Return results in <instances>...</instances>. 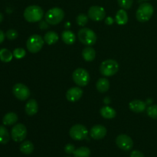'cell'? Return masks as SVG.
Returning a JSON list of instances; mask_svg holds the SVG:
<instances>
[{"label":"cell","instance_id":"obj_1","mask_svg":"<svg viewBox=\"0 0 157 157\" xmlns=\"http://www.w3.org/2000/svg\"><path fill=\"white\" fill-rule=\"evenodd\" d=\"M43 15H44L43 9L38 6H28L24 11L25 19L31 23L40 21L42 19Z\"/></svg>","mask_w":157,"mask_h":157},{"label":"cell","instance_id":"obj_2","mask_svg":"<svg viewBox=\"0 0 157 157\" xmlns=\"http://www.w3.org/2000/svg\"><path fill=\"white\" fill-rule=\"evenodd\" d=\"M45 21L52 25L59 24L64 18V12L61 8L55 7L49 9L45 14Z\"/></svg>","mask_w":157,"mask_h":157},{"label":"cell","instance_id":"obj_3","mask_svg":"<svg viewBox=\"0 0 157 157\" xmlns=\"http://www.w3.org/2000/svg\"><path fill=\"white\" fill-rule=\"evenodd\" d=\"M153 12H154V9H153V6L151 4L148 2L143 3L139 6L137 11H136V19L140 22L148 21L153 16Z\"/></svg>","mask_w":157,"mask_h":157},{"label":"cell","instance_id":"obj_4","mask_svg":"<svg viewBox=\"0 0 157 157\" xmlns=\"http://www.w3.org/2000/svg\"><path fill=\"white\" fill-rule=\"evenodd\" d=\"M79 41L82 44L87 46H92L96 43L97 35L95 32L88 28H83L80 29L78 33Z\"/></svg>","mask_w":157,"mask_h":157},{"label":"cell","instance_id":"obj_5","mask_svg":"<svg viewBox=\"0 0 157 157\" xmlns=\"http://www.w3.org/2000/svg\"><path fill=\"white\" fill-rule=\"evenodd\" d=\"M119 70V64L115 60L107 59L101 63L100 71L105 77H110L116 75Z\"/></svg>","mask_w":157,"mask_h":157},{"label":"cell","instance_id":"obj_6","mask_svg":"<svg viewBox=\"0 0 157 157\" xmlns=\"http://www.w3.org/2000/svg\"><path fill=\"white\" fill-rule=\"evenodd\" d=\"M44 42V39L40 35H32L29 37L26 42L27 49L31 53H37L42 48Z\"/></svg>","mask_w":157,"mask_h":157},{"label":"cell","instance_id":"obj_7","mask_svg":"<svg viewBox=\"0 0 157 157\" xmlns=\"http://www.w3.org/2000/svg\"><path fill=\"white\" fill-rule=\"evenodd\" d=\"M73 81L79 87H84L87 85L90 81V75L87 70L84 68H78L72 75Z\"/></svg>","mask_w":157,"mask_h":157},{"label":"cell","instance_id":"obj_8","mask_svg":"<svg viewBox=\"0 0 157 157\" xmlns=\"http://www.w3.org/2000/svg\"><path fill=\"white\" fill-rule=\"evenodd\" d=\"M69 134L71 137L75 140H83L87 138L88 135V130L85 126L82 124H75L71 127Z\"/></svg>","mask_w":157,"mask_h":157},{"label":"cell","instance_id":"obj_9","mask_svg":"<svg viewBox=\"0 0 157 157\" xmlns=\"http://www.w3.org/2000/svg\"><path fill=\"white\" fill-rule=\"evenodd\" d=\"M12 139L15 142H21L27 136V129L22 124H18L14 126L11 131Z\"/></svg>","mask_w":157,"mask_h":157},{"label":"cell","instance_id":"obj_10","mask_svg":"<svg viewBox=\"0 0 157 157\" xmlns=\"http://www.w3.org/2000/svg\"><path fill=\"white\" fill-rule=\"evenodd\" d=\"M12 92L15 98L20 101H25L30 97V90L29 87L21 83L15 84L12 88Z\"/></svg>","mask_w":157,"mask_h":157},{"label":"cell","instance_id":"obj_11","mask_svg":"<svg viewBox=\"0 0 157 157\" xmlns=\"http://www.w3.org/2000/svg\"><path fill=\"white\" fill-rule=\"evenodd\" d=\"M116 144L121 150L129 151L133 147V141L130 136L126 134H121L116 138Z\"/></svg>","mask_w":157,"mask_h":157},{"label":"cell","instance_id":"obj_12","mask_svg":"<svg viewBox=\"0 0 157 157\" xmlns=\"http://www.w3.org/2000/svg\"><path fill=\"white\" fill-rule=\"evenodd\" d=\"M106 16L105 10L101 6H91L88 10V17L95 21H102Z\"/></svg>","mask_w":157,"mask_h":157},{"label":"cell","instance_id":"obj_13","mask_svg":"<svg viewBox=\"0 0 157 157\" xmlns=\"http://www.w3.org/2000/svg\"><path fill=\"white\" fill-rule=\"evenodd\" d=\"M83 95V90L79 87H74L69 89L66 93V98L70 102H76L81 99Z\"/></svg>","mask_w":157,"mask_h":157},{"label":"cell","instance_id":"obj_14","mask_svg":"<svg viewBox=\"0 0 157 157\" xmlns=\"http://www.w3.org/2000/svg\"><path fill=\"white\" fill-rule=\"evenodd\" d=\"M107 134V129L102 125H95L90 129V135L94 140H101Z\"/></svg>","mask_w":157,"mask_h":157},{"label":"cell","instance_id":"obj_15","mask_svg":"<svg viewBox=\"0 0 157 157\" xmlns=\"http://www.w3.org/2000/svg\"><path fill=\"white\" fill-rule=\"evenodd\" d=\"M129 107L130 110L135 113H141L144 112L147 108V104L140 100H133L129 104Z\"/></svg>","mask_w":157,"mask_h":157},{"label":"cell","instance_id":"obj_16","mask_svg":"<svg viewBox=\"0 0 157 157\" xmlns=\"http://www.w3.org/2000/svg\"><path fill=\"white\" fill-rule=\"evenodd\" d=\"M38 110V103L36 100L30 99L25 105V112L29 116H34L36 114Z\"/></svg>","mask_w":157,"mask_h":157},{"label":"cell","instance_id":"obj_17","mask_svg":"<svg viewBox=\"0 0 157 157\" xmlns=\"http://www.w3.org/2000/svg\"><path fill=\"white\" fill-rule=\"evenodd\" d=\"M96 88L101 93H105L110 88V81L107 78H100L96 84Z\"/></svg>","mask_w":157,"mask_h":157},{"label":"cell","instance_id":"obj_18","mask_svg":"<svg viewBox=\"0 0 157 157\" xmlns=\"http://www.w3.org/2000/svg\"><path fill=\"white\" fill-rule=\"evenodd\" d=\"M82 56L86 61H92L96 58V52L93 48L87 46L83 50Z\"/></svg>","mask_w":157,"mask_h":157},{"label":"cell","instance_id":"obj_19","mask_svg":"<svg viewBox=\"0 0 157 157\" xmlns=\"http://www.w3.org/2000/svg\"><path fill=\"white\" fill-rule=\"evenodd\" d=\"M61 39L65 44H72L75 42L76 36L75 33L70 30H64L61 34Z\"/></svg>","mask_w":157,"mask_h":157},{"label":"cell","instance_id":"obj_20","mask_svg":"<svg viewBox=\"0 0 157 157\" xmlns=\"http://www.w3.org/2000/svg\"><path fill=\"white\" fill-rule=\"evenodd\" d=\"M100 113H101V116L105 119H113L117 115L116 110L108 106L103 107L100 110Z\"/></svg>","mask_w":157,"mask_h":157},{"label":"cell","instance_id":"obj_21","mask_svg":"<svg viewBox=\"0 0 157 157\" xmlns=\"http://www.w3.org/2000/svg\"><path fill=\"white\" fill-rule=\"evenodd\" d=\"M116 22L120 25H126L128 21V15L124 9H120L116 14Z\"/></svg>","mask_w":157,"mask_h":157},{"label":"cell","instance_id":"obj_22","mask_svg":"<svg viewBox=\"0 0 157 157\" xmlns=\"http://www.w3.org/2000/svg\"><path fill=\"white\" fill-rule=\"evenodd\" d=\"M18 121V116L15 113L9 112L6 113L2 119V123L6 126H11L15 124Z\"/></svg>","mask_w":157,"mask_h":157},{"label":"cell","instance_id":"obj_23","mask_svg":"<svg viewBox=\"0 0 157 157\" xmlns=\"http://www.w3.org/2000/svg\"><path fill=\"white\" fill-rule=\"evenodd\" d=\"M58 40H59V36H58V35L56 32H52V31L48 32L44 36V42H46L48 44H49V45L55 44Z\"/></svg>","mask_w":157,"mask_h":157},{"label":"cell","instance_id":"obj_24","mask_svg":"<svg viewBox=\"0 0 157 157\" xmlns=\"http://www.w3.org/2000/svg\"><path fill=\"white\" fill-rule=\"evenodd\" d=\"M20 151L25 155H29L34 151V145L31 141H24L20 145Z\"/></svg>","mask_w":157,"mask_h":157},{"label":"cell","instance_id":"obj_25","mask_svg":"<svg viewBox=\"0 0 157 157\" xmlns=\"http://www.w3.org/2000/svg\"><path fill=\"white\" fill-rule=\"evenodd\" d=\"M13 58V53L6 48H2L0 50V60L2 62H10Z\"/></svg>","mask_w":157,"mask_h":157},{"label":"cell","instance_id":"obj_26","mask_svg":"<svg viewBox=\"0 0 157 157\" xmlns=\"http://www.w3.org/2000/svg\"><path fill=\"white\" fill-rule=\"evenodd\" d=\"M73 154L75 157H90V150L88 147H81L76 149Z\"/></svg>","mask_w":157,"mask_h":157},{"label":"cell","instance_id":"obj_27","mask_svg":"<svg viewBox=\"0 0 157 157\" xmlns=\"http://www.w3.org/2000/svg\"><path fill=\"white\" fill-rule=\"evenodd\" d=\"M10 140V135L7 129L3 126H0V144H6Z\"/></svg>","mask_w":157,"mask_h":157},{"label":"cell","instance_id":"obj_28","mask_svg":"<svg viewBox=\"0 0 157 157\" xmlns=\"http://www.w3.org/2000/svg\"><path fill=\"white\" fill-rule=\"evenodd\" d=\"M147 113L150 117L153 118V119L157 120V104L156 105L150 106L147 109Z\"/></svg>","mask_w":157,"mask_h":157},{"label":"cell","instance_id":"obj_29","mask_svg":"<svg viewBox=\"0 0 157 157\" xmlns=\"http://www.w3.org/2000/svg\"><path fill=\"white\" fill-rule=\"evenodd\" d=\"M77 23L80 26H84L88 22V17L84 14H80L77 16L76 18Z\"/></svg>","mask_w":157,"mask_h":157},{"label":"cell","instance_id":"obj_30","mask_svg":"<svg viewBox=\"0 0 157 157\" xmlns=\"http://www.w3.org/2000/svg\"><path fill=\"white\" fill-rule=\"evenodd\" d=\"M119 6L124 9H129L132 7L133 0H117Z\"/></svg>","mask_w":157,"mask_h":157},{"label":"cell","instance_id":"obj_31","mask_svg":"<svg viewBox=\"0 0 157 157\" xmlns=\"http://www.w3.org/2000/svg\"><path fill=\"white\" fill-rule=\"evenodd\" d=\"M25 50L24 48H15L13 52V55L15 56V58H18V59H21V58H24L25 56Z\"/></svg>","mask_w":157,"mask_h":157},{"label":"cell","instance_id":"obj_32","mask_svg":"<svg viewBox=\"0 0 157 157\" xmlns=\"http://www.w3.org/2000/svg\"><path fill=\"white\" fill-rule=\"evenodd\" d=\"M6 36L9 40H15L18 38V32L16 30H15V29H9L6 32Z\"/></svg>","mask_w":157,"mask_h":157},{"label":"cell","instance_id":"obj_33","mask_svg":"<svg viewBox=\"0 0 157 157\" xmlns=\"http://www.w3.org/2000/svg\"><path fill=\"white\" fill-rule=\"evenodd\" d=\"M64 151H65V153H67V154L74 153V152L75 151V146L71 144H67V145H65V147H64Z\"/></svg>","mask_w":157,"mask_h":157},{"label":"cell","instance_id":"obj_34","mask_svg":"<svg viewBox=\"0 0 157 157\" xmlns=\"http://www.w3.org/2000/svg\"><path fill=\"white\" fill-rule=\"evenodd\" d=\"M130 157H145L144 153L142 152L139 151V150H133L132 153H130Z\"/></svg>","mask_w":157,"mask_h":157},{"label":"cell","instance_id":"obj_35","mask_svg":"<svg viewBox=\"0 0 157 157\" xmlns=\"http://www.w3.org/2000/svg\"><path fill=\"white\" fill-rule=\"evenodd\" d=\"M49 27V24L46 21H40L39 23V28L41 30H45V29H48Z\"/></svg>","mask_w":157,"mask_h":157},{"label":"cell","instance_id":"obj_36","mask_svg":"<svg viewBox=\"0 0 157 157\" xmlns=\"http://www.w3.org/2000/svg\"><path fill=\"white\" fill-rule=\"evenodd\" d=\"M113 22H114V19L112 17L109 16L105 19V23L107 25H111L113 24Z\"/></svg>","mask_w":157,"mask_h":157},{"label":"cell","instance_id":"obj_37","mask_svg":"<svg viewBox=\"0 0 157 157\" xmlns=\"http://www.w3.org/2000/svg\"><path fill=\"white\" fill-rule=\"evenodd\" d=\"M5 37H6V35L4 34V32H3L2 30H0V44L4 41Z\"/></svg>","mask_w":157,"mask_h":157},{"label":"cell","instance_id":"obj_38","mask_svg":"<svg viewBox=\"0 0 157 157\" xmlns=\"http://www.w3.org/2000/svg\"><path fill=\"white\" fill-rule=\"evenodd\" d=\"M2 20H3V15L2 13H0V23L2 21Z\"/></svg>","mask_w":157,"mask_h":157},{"label":"cell","instance_id":"obj_39","mask_svg":"<svg viewBox=\"0 0 157 157\" xmlns=\"http://www.w3.org/2000/svg\"><path fill=\"white\" fill-rule=\"evenodd\" d=\"M139 1H148V0H139Z\"/></svg>","mask_w":157,"mask_h":157},{"label":"cell","instance_id":"obj_40","mask_svg":"<svg viewBox=\"0 0 157 157\" xmlns=\"http://www.w3.org/2000/svg\"><path fill=\"white\" fill-rule=\"evenodd\" d=\"M67 157H70V156H67Z\"/></svg>","mask_w":157,"mask_h":157}]
</instances>
